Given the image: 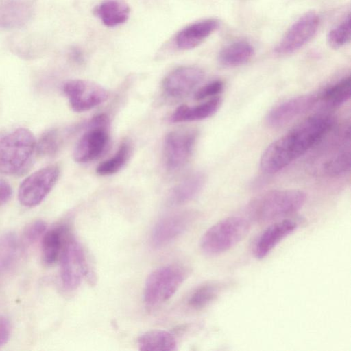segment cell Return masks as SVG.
<instances>
[{"mask_svg": "<svg viewBox=\"0 0 351 351\" xmlns=\"http://www.w3.org/2000/svg\"><path fill=\"white\" fill-rule=\"evenodd\" d=\"M333 124L332 117L328 114L305 119L267 146L261 156V170L266 174L280 171L317 144Z\"/></svg>", "mask_w": 351, "mask_h": 351, "instance_id": "cell-1", "label": "cell"}, {"mask_svg": "<svg viewBox=\"0 0 351 351\" xmlns=\"http://www.w3.org/2000/svg\"><path fill=\"white\" fill-rule=\"evenodd\" d=\"M36 141L24 128L14 129L0 138V173L21 174L29 166L36 151Z\"/></svg>", "mask_w": 351, "mask_h": 351, "instance_id": "cell-2", "label": "cell"}, {"mask_svg": "<svg viewBox=\"0 0 351 351\" xmlns=\"http://www.w3.org/2000/svg\"><path fill=\"white\" fill-rule=\"evenodd\" d=\"M306 193L300 190H275L254 199L248 206L250 215L259 222H267L297 212L304 204Z\"/></svg>", "mask_w": 351, "mask_h": 351, "instance_id": "cell-3", "label": "cell"}, {"mask_svg": "<svg viewBox=\"0 0 351 351\" xmlns=\"http://www.w3.org/2000/svg\"><path fill=\"white\" fill-rule=\"evenodd\" d=\"M248 219L241 216H231L218 221L203 234L200 248L210 256L221 254L242 240L250 230Z\"/></svg>", "mask_w": 351, "mask_h": 351, "instance_id": "cell-4", "label": "cell"}, {"mask_svg": "<svg viewBox=\"0 0 351 351\" xmlns=\"http://www.w3.org/2000/svg\"><path fill=\"white\" fill-rule=\"evenodd\" d=\"M186 271L176 265L160 267L147 277L144 289V301L154 307L168 300L184 282Z\"/></svg>", "mask_w": 351, "mask_h": 351, "instance_id": "cell-5", "label": "cell"}, {"mask_svg": "<svg viewBox=\"0 0 351 351\" xmlns=\"http://www.w3.org/2000/svg\"><path fill=\"white\" fill-rule=\"evenodd\" d=\"M108 117L104 114L94 117L88 130L77 141L73 150L74 160L80 163L97 158L105 150L108 141Z\"/></svg>", "mask_w": 351, "mask_h": 351, "instance_id": "cell-6", "label": "cell"}, {"mask_svg": "<svg viewBox=\"0 0 351 351\" xmlns=\"http://www.w3.org/2000/svg\"><path fill=\"white\" fill-rule=\"evenodd\" d=\"M59 176L60 169L56 165L43 167L28 176L19 186V202L29 208L40 204L55 186Z\"/></svg>", "mask_w": 351, "mask_h": 351, "instance_id": "cell-7", "label": "cell"}, {"mask_svg": "<svg viewBox=\"0 0 351 351\" xmlns=\"http://www.w3.org/2000/svg\"><path fill=\"white\" fill-rule=\"evenodd\" d=\"M60 259V278L65 289H76L83 278L90 275L84 252L77 241L71 235L66 239Z\"/></svg>", "mask_w": 351, "mask_h": 351, "instance_id": "cell-8", "label": "cell"}, {"mask_svg": "<svg viewBox=\"0 0 351 351\" xmlns=\"http://www.w3.org/2000/svg\"><path fill=\"white\" fill-rule=\"evenodd\" d=\"M319 17L313 11L306 12L295 21L274 49L278 56L292 54L306 45L316 34Z\"/></svg>", "mask_w": 351, "mask_h": 351, "instance_id": "cell-9", "label": "cell"}, {"mask_svg": "<svg viewBox=\"0 0 351 351\" xmlns=\"http://www.w3.org/2000/svg\"><path fill=\"white\" fill-rule=\"evenodd\" d=\"M72 110L77 112L88 111L104 102L108 92L101 85L84 80H71L62 86Z\"/></svg>", "mask_w": 351, "mask_h": 351, "instance_id": "cell-10", "label": "cell"}, {"mask_svg": "<svg viewBox=\"0 0 351 351\" xmlns=\"http://www.w3.org/2000/svg\"><path fill=\"white\" fill-rule=\"evenodd\" d=\"M197 132L176 130L168 133L164 141V157L169 170L178 169L189 160L197 139Z\"/></svg>", "mask_w": 351, "mask_h": 351, "instance_id": "cell-11", "label": "cell"}, {"mask_svg": "<svg viewBox=\"0 0 351 351\" xmlns=\"http://www.w3.org/2000/svg\"><path fill=\"white\" fill-rule=\"evenodd\" d=\"M197 219L193 211L168 215L160 219L151 234V243L155 247L165 246L186 232Z\"/></svg>", "mask_w": 351, "mask_h": 351, "instance_id": "cell-12", "label": "cell"}, {"mask_svg": "<svg viewBox=\"0 0 351 351\" xmlns=\"http://www.w3.org/2000/svg\"><path fill=\"white\" fill-rule=\"evenodd\" d=\"M319 96L308 94L287 99L274 107L267 114L265 123L268 127H282L298 117L309 111L318 101Z\"/></svg>", "mask_w": 351, "mask_h": 351, "instance_id": "cell-13", "label": "cell"}, {"mask_svg": "<svg viewBox=\"0 0 351 351\" xmlns=\"http://www.w3.org/2000/svg\"><path fill=\"white\" fill-rule=\"evenodd\" d=\"M350 128H348L338 139L337 145L317 161L316 173L333 177L346 172L350 167Z\"/></svg>", "mask_w": 351, "mask_h": 351, "instance_id": "cell-14", "label": "cell"}, {"mask_svg": "<svg viewBox=\"0 0 351 351\" xmlns=\"http://www.w3.org/2000/svg\"><path fill=\"white\" fill-rule=\"evenodd\" d=\"M204 71L195 66H181L170 72L163 80L165 93L172 97H181L191 93L203 80Z\"/></svg>", "mask_w": 351, "mask_h": 351, "instance_id": "cell-15", "label": "cell"}, {"mask_svg": "<svg viewBox=\"0 0 351 351\" xmlns=\"http://www.w3.org/2000/svg\"><path fill=\"white\" fill-rule=\"evenodd\" d=\"M36 0H0V27L20 28L32 19Z\"/></svg>", "mask_w": 351, "mask_h": 351, "instance_id": "cell-16", "label": "cell"}, {"mask_svg": "<svg viewBox=\"0 0 351 351\" xmlns=\"http://www.w3.org/2000/svg\"><path fill=\"white\" fill-rule=\"evenodd\" d=\"M298 224L292 220L284 219L267 227L258 238L254 253L258 259L266 257L285 238L293 233Z\"/></svg>", "mask_w": 351, "mask_h": 351, "instance_id": "cell-17", "label": "cell"}, {"mask_svg": "<svg viewBox=\"0 0 351 351\" xmlns=\"http://www.w3.org/2000/svg\"><path fill=\"white\" fill-rule=\"evenodd\" d=\"M219 25V21L216 19H206L195 22L177 34L175 44L182 50L193 49L211 35Z\"/></svg>", "mask_w": 351, "mask_h": 351, "instance_id": "cell-18", "label": "cell"}, {"mask_svg": "<svg viewBox=\"0 0 351 351\" xmlns=\"http://www.w3.org/2000/svg\"><path fill=\"white\" fill-rule=\"evenodd\" d=\"M204 182L205 177L200 172L189 175L170 191L168 197L169 204L178 206L191 201L199 193Z\"/></svg>", "mask_w": 351, "mask_h": 351, "instance_id": "cell-19", "label": "cell"}, {"mask_svg": "<svg viewBox=\"0 0 351 351\" xmlns=\"http://www.w3.org/2000/svg\"><path fill=\"white\" fill-rule=\"evenodd\" d=\"M69 234L66 226L59 225L45 232L42 240V258L47 265H51L60 258Z\"/></svg>", "mask_w": 351, "mask_h": 351, "instance_id": "cell-20", "label": "cell"}, {"mask_svg": "<svg viewBox=\"0 0 351 351\" xmlns=\"http://www.w3.org/2000/svg\"><path fill=\"white\" fill-rule=\"evenodd\" d=\"M221 103V98L215 97L196 106L181 105L173 112L171 121L181 123L205 119L217 111Z\"/></svg>", "mask_w": 351, "mask_h": 351, "instance_id": "cell-21", "label": "cell"}, {"mask_svg": "<svg viewBox=\"0 0 351 351\" xmlns=\"http://www.w3.org/2000/svg\"><path fill=\"white\" fill-rule=\"evenodd\" d=\"M93 13L106 26L116 27L128 19L130 7L123 0H104L95 8Z\"/></svg>", "mask_w": 351, "mask_h": 351, "instance_id": "cell-22", "label": "cell"}, {"mask_svg": "<svg viewBox=\"0 0 351 351\" xmlns=\"http://www.w3.org/2000/svg\"><path fill=\"white\" fill-rule=\"evenodd\" d=\"M254 53V47L250 43L239 40L221 49L218 56V60L223 66L234 67L247 62Z\"/></svg>", "mask_w": 351, "mask_h": 351, "instance_id": "cell-23", "label": "cell"}, {"mask_svg": "<svg viewBox=\"0 0 351 351\" xmlns=\"http://www.w3.org/2000/svg\"><path fill=\"white\" fill-rule=\"evenodd\" d=\"M138 346L143 351H172L177 349V342L171 333L153 330L138 337Z\"/></svg>", "mask_w": 351, "mask_h": 351, "instance_id": "cell-24", "label": "cell"}, {"mask_svg": "<svg viewBox=\"0 0 351 351\" xmlns=\"http://www.w3.org/2000/svg\"><path fill=\"white\" fill-rule=\"evenodd\" d=\"M350 93L351 78L348 76L326 88L319 96V99L327 106L338 107L350 99Z\"/></svg>", "mask_w": 351, "mask_h": 351, "instance_id": "cell-25", "label": "cell"}, {"mask_svg": "<svg viewBox=\"0 0 351 351\" xmlns=\"http://www.w3.org/2000/svg\"><path fill=\"white\" fill-rule=\"evenodd\" d=\"M221 289L222 285L219 283H204L193 291L188 300V304L193 309H202L218 297Z\"/></svg>", "mask_w": 351, "mask_h": 351, "instance_id": "cell-26", "label": "cell"}, {"mask_svg": "<svg viewBox=\"0 0 351 351\" xmlns=\"http://www.w3.org/2000/svg\"><path fill=\"white\" fill-rule=\"evenodd\" d=\"M130 144L127 141L123 142L113 156L98 165L96 169L97 173L105 176L118 172L126 164L130 154Z\"/></svg>", "mask_w": 351, "mask_h": 351, "instance_id": "cell-27", "label": "cell"}, {"mask_svg": "<svg viewBox=\"0 0 351 351\" xmlns=\"http://www.w3.org/2000/svg\"><path fill=\"white\" fill-rule=\"evenodd\" d=\"M18 250V241L13 232L0 236V271L8 269L14 261Z\"/></svg>", "mask_w": 351, "mask_h": 351, "instance_id": "cell-28", "label": "cell"}, {"mask_svg": "<svg viewBox=\"0 0 351 351\" xmlns=\"http://www.w3.org/2000/svg\"><path fill=\"white\" fill-rule=\"evenodd\" d=\"M62 143L61 134L58 129L45 131L36 144V151L42 156H54L59 152Z\"/></svg>", "mask_w": 351, "mask_h": 351, "instance_id": "cell-29", "label": "cell"}, {"mask_svg": "<svg viewBox=\"0 0 351 351\" xmlns=\"http://www.w3.org/2000/svg\"><path fill=\"white\" fill-rule=\"evenodd\" d=\"M350 34V16L348 14L339 24L328 32L327 43L333 49H339L349 43Z\"/></svg>", "mask_w": 351, "mask_h": 351, "instance_id": "cell-30", "label": "cell"}, {"mask_svg": "<svg viewBox=\"0 0 351 351\" xmlns=\"http://www.w3.org/2000/svg\"><path fill=\"white\" fill-rule=\"evenodd\" d=\"M47 224L43 220H36L28 224L24 230L23 237L29 243L36 241L46 232Z\"/></svg>", "mask_w": 351, "mask_h": 351, "instance_id": "cell-31", "label": "cell"}, {"mask_svg": "<svg viewBox=\"0 0 351 351\" xmlns=\"http://www.w3.org/2000/svg\"><path fill=\"white\" fill-rule=\"evenodd\" d=\"M223 86L224 84L221 80L212 81L199 88L196 91L194 97L196 100H202L215 96L223 90Z\"/></svg>", "mask_w": 351, "mask_h": 351, "instance_id": "cell-32", "label": "cell"}, {"mask_svg": "<svg viewBox=\"0 0 351 351\" xmlns=\"http://www.w3.org/2000/svg\"><path fill=\"white\" fill-rule=\"evenodd\" d=\"M10 323L4 316L0 315V346L5 344L10 335Z\"/></svg>", "mask_w": 351, "mask_h": 351, "instance_id": "cell-33", "label": "cell"}, {"mask_svg": "<svg viewBox=\"0 0 351 351\" xmlns=\"http://www.w3.org/2000/svg\"><path fill=\"white\" fill-rule=\"evenodd\" d=\"M12 189L10 184L4 180H0V206L5 204L11 198Z\"/></svg>", "mask_w": 351, "mask_h": 351, "instance_id": "cell-34", "label": "cell"}, {"mask_svg": "<svg viewBox=\"0 0 351 351\" xmlns=\"http://www.w3.org/2000/svg\"><path fill=\"white\" fill-rule=\"evenodd\" d=\"M69 55L71 60L75 62L80 63L83 60L81 51L75 47H73L71 49Z\"/></svg>", "mask_w": 351, "mask_h": 351, "instance_id": "cell-35", "label": "cell"}]
</instances>
